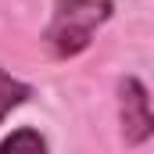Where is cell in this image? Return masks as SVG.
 <instances>
[{
  "label": "cell",
  "instance_id": "obj_1",
  "mask_svg": "<svg viewBox=\"0 0 154 154\" xmlns=\"http://www.w3.org/2000/svg\"><path fill=\"white\" fill-rule=\"evenodd\" d=\"M111 14H115L111 0H54V14L43 32V43L61 61L79 57L93 43V32L104 22H111Z\"/></svg>",
  "mask_w": 154,
  "mask_h": 154
},
{
  "label": "cell",
  "instance_id": "obj_2",
  "mask_svg": "<svg viewBox=\"0 0 154 154\" xmlns=\"http://www.w3.org/2000/svg\"><path fill=\"white\" fill-rule=\"evenodd\" d=\"M118 122H122V140L129 147L147 143L154 133V111H151V93L136 75L118 79Z\"/></svg>",
  "mask_w": 154,
  "mask_h": 154
},
{
  "label": "cell",
  "instance_id": "obj_3",
  "mask_svg": "<svg viewBox=\"0 0 154 154\" xmlns=\"http://www.w3.org/2000/svg\"><path fill=\"white\" fill-rule=\"evenodd\" d=\"M29 97H32V86H29V82H22V79L7 75V72L0 68V122L11 115L14 108H22Z\"/></svg>",
  "mask_w": 154,
  "mask_h": 154
},
{
  "label": "cell",
  "instance_id": "obj_4",
  "mask_svg": "<svg viewBox=\"0 0 154 154\" xmlns=\"http://www.w3.org/2000/svg\"><path fill=\"white\" fill-rule=\"evenodd\" d=\"M18 151H29V154H47V140L39 136L36 129L22 125V129H14L11 136H4V140H0V154H18Z\"/></svg>",
  "mask_w": 154,
  "mask_h": 154
}]
</instances>
